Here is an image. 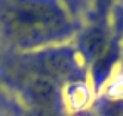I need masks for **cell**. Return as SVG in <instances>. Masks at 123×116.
<instances>
[{
	"label": "cell",
	"mask_w": 123,
	"mask_h": 116,
	"mask_svg": "<svg viewBox=\"0 0 123 116\" xmlns=\"http://www.w3.org/2000/svg\"><path fill=\"white\" fill-rule=\"evenodd\" d=\"M4 25L15 41L34 44L54 39L66 20L56 5L44 0H14L4 10Z\"/></svg>",
	"instance_id": "6da1fadb"
},
{
	"label": "cell",
	"mask_w": 123,
	"mask_h": 116,
	"mask_svg": "<svg viewBox=\"0 0 123 116\" xmlns=\"http://www.w3.org/2000/svg\"><path fill=\"white\" fill-rule=\"evenodd\" d=\"M31 116H61L57 106H34Z\"/></svg>",
	"instance_id": "7a4b0ae2"
}]
</instances>
